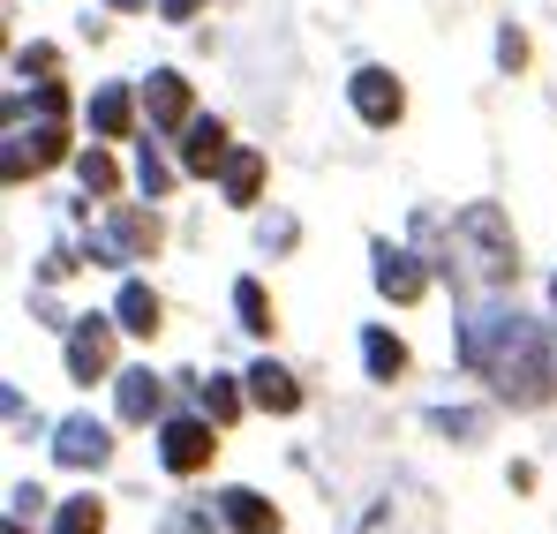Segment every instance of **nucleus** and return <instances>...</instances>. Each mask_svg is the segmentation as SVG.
Listing matches in <instances>:
<instances>
[{
  "instance_id": "bb28decb",
  "label": "nucleus",
  "mask_w": 557,
  "mask_h": 534,
  "mask_svg": "<svg viewBox=\"0 0 557 534\" xmlns=\"http://www.w3.org/2000/svg\"><path fill=\"white\" fill-rule=\"evenodd\" d=\"M497 61H505V69H528V38L505 30V38H497Z\"/></svg>"
},
{
  "instance_id": "f8f14e48",
  "label": "nucleus",
  "mask_w": 557,
  "mask_h": 534,
  "mask_svg": "<svg viewBox=\"0 0 557 534\" xmlns=\"http://www.w3.org/2000/svg\"><path fill=\"white\" fill-rule=\"evenodd\" d=\"M219 512H226V527H234V534H278L272 497H257V489H226Z\"/></svg>"
},
{
  "instance_id": "f03ea898",
  "label": "nucleus",
  "mask_w": 557,
  "mask_h": 534,
  "mask_svg": "<svg viewBox=\"0 0 557 534\" xmlns=\"http://www.w3.org/2000/svg\"><path fill=\"white\" fill-rule=\"evenodd\" d=\"M453 234L474 249V257H467V278L505 286V278L520 271V257H512V226H505V211H497V203H474V211H460V226H453Z\"/></svg>"
},
{
  "instance_id": "a211bd4d",
  "label": "nucleus",
  "mask_w": 557,
  "mask_h": 534,
  "mask_svg": "<svg viewBox=\"0 0 557 534\" xmlns=\"http://www.w3.org/2000/svg\"><path fill=\"white\" fill-rule=\"evenodd\" d=\"M362 361H370V376H376V384H392V376L407 369V347H399L392 332H362Z\"/></svg>"
},
{
  "instance_id": "ddd939ff",
  "label": "nucleus",
  "mask_w": 557,
  "mask_h": 534,
  "mask_svg": "<svg viewBox=\"0 0 557 534\" xmlns=\"http://www.w3.org/2000/svg\"><path fill=\"white\" fill-rule=\"evenodd\" d=\"M113 324H121V332H136V339H151V332H159V294H151L144 278H128V286H121V301H113Z\"/></svg>"
},
{
  "instance_id": "20e7f679",
  "label": "nucleus",
  "mask_w": 557,
  "mask_h": 534,
  "mask_svg": "<svg viewBox=\"0 0 557 534\" xmlns=\"http://www.w3.org/2000/svg\"><path fill=\"white\" fill-rule=\"evenodd\" d=\"M211 451H219V422H166L159 430V459H166V474H203L211 467Z\"/></svg>"
},
{
  "instance_id": "39448f33",
  "label": "nucleus",
  "mask_w": 557,
  "mask_h": 534,
  "mask_svg": "<svg viewBox=\"0 0 557 534\" xmlns=\"http://www.w3.org/2000/svg\"><path fill=\"white\" fill-rule=\"evenodd\" d=\"M144 113H151V136H174V128H188V121H196V98H188V76H174V69H159V76L144 84Z\"/></svg>"
},
{
  "instance_id": "2f4dec72",
  "label": "nucleus",
  "mask_w": 557,
  "mask_h": 534,
  "mask_svg": "<svg viewBox=\"0 0 557 534\" xmlns=\"http://www.w3.org/2000/svg\"><path fill=\"white\" fill-rule=\"evenodd\" d=\"M550 301H557V278H550Z\"/></svg>"
},
{
  "instance_id": "423d86ee",
  "label": "nucleus",
  "mask_w": 557,
  "mask_h": 534,
  "mask_svg": "<svg viewBox=\"0 0 557 534\" xmlns=\"http://www.w3.org/2000/svg\"><path fill=\"white\" fill-rule=\"evenodd\" d=\"M53 459H61V467H76V474H84V467H106V459H113L106 422H91V414H69V422L53 430Z\"/></svg>"
},
{
  "instance_id": "4468645a",
  "label": "nucleus",
  "mask_w": 557,
  "mask_h": 534,
  "mask_svg": "<svg viewBox=\"0 0 557 534\" xmlns=\"http://www.w3.org/2000/svg\"><path fill=\"white\" fill-rule=\"evenodd\" d=\"M113 399H121V422H151L159 399H166V384H159L151 369H121V392H113Z\"/></svg>"
},
{
  "instance_id": "aec40b11",
  "label": "nucleus",
  "mask_w": 557,
  "mask_h": 534,
  "mask_svg": "<svg viewBox=\"0 0 557 534\" xmlns=\"http://www.w3.org/2000/svg\"><path fill=\"white\" fill-rule=\"evenodd\" d=\"M53 534H106L98 497H69V505H61V520H53Z\"/></svg>"
},
{
  "instance_id": "7ed1b4c3",
  "label": "nucleus",
  "mask_w": 557,
  "mask_h": 534,
  "mask_svg": "<svg viewBox=\"0 0 557 534\" xmlns=\"http://www.w3.org/2000/svg\"><path fill=\"white\" fill-rule=\"evenodd\" d=\"M159 249V211H113L91 234V264H136Z\"/></svg>"
},
{
  "instance_id": "7c9ffc66",
  "label": "nucleus",
  "mask_w": 557,
  "mask_h": 534,
  "mask_svg": "<svg viewBox=\"0 0 557 534\" xmlns=\"http://www.w3.org/2000/svg\"><path fill=\"white\" fill-rule=\"evenodd\" d=\"M8 534H23V520H15V512H8Z\"/></svg>"
},
{
  "instance_id": "b1692460",
  "label": "nucleus",
  "mask_w": 557,
  "mask_h": 534,
  "mask_svg": "<svg viewBox=\"0 0 557 534\" xmlns=\"http://www.w3.org/2000/svg\"><path fill=\"white\" fill-rule=\"evenodd\" d=\"M430 422H437V430H445V437H482V414H453V407H437V414H430Z\"/></svg>"
},
{
  "instance_id": "f257e3e1",
  "label": "nucleus",
  "mask_w": 557,
  "mask_h": 534,
  "mask_svg": "<svg viewBox=\"0 0 557 534\" xmlns=\"http://www.w3.org/2000/svg\"><path fill=\"white\" fill-rule=\"evenodd\" d=\"M460 355L467 369H482L512 407H543L557 392V369H550V347H543V332L528 324V316H512V309H474L460 324Z\"/></svg>"
},
{
  "instance_id": "1a4fd4ad",
  "label": "nucleus",
  "mask_w": 557,
  "mask_h": 534,
  "mask_svg": "<svg viewBox=\"0 0 557 534\" xmlns=\"http://www.w3.org/2000/svg\"><path fill=\"white\" fill-rule=\"evenodd\" d=\"M226 159H234V144H226L219 121H188V128H182V166H188V174H219Z\"/></svg>"
},
{
  "instance_id": "9b49d317",
  "label": "nucleus",
  "mask_w": 557,
  "mask_h": 534,
  "mask_svg": "<svg viewBox=\"0 0 557 534\" xmlns=\"http://www.w3.org/2000/svg\"><path fill=\"white\" fill-rule=\"evenodd\" d=\"M249 399H257L264 414H294V407H301V384H294V369L257 361V369H249Z\"/></svg>"
},
{
  "instance_id": "2eb2a0df",
  "label": "nucleus",
  "mask_w": 557,
  "mask_h": 534,
  "mask_svg": "<svg viewBox=\"0 0 557 534\" xmlns=\"http://www.w3.org/2000/svg\"><path fill=\"white\" fill-rule=\"evenodd\" d=\"M219 181H226V203H257L264 196V151H234L219 166Z\"/></svg>"
},
{
  "instance_id": "f3484780",
  "label": "nucleus",
  "mask_w": 557,
  "mask_h": 534,
  "mask_svg": "<svg viewBox=\"0 0 557 534\" xmlns=\"http://www.w3.org/2000/svg\"><path fill=\"white\" fill-rule=\"evenodd\" d=\"M196 407H203V414L226 430V422L242 414V392H234V376H196Z\"/></svg>"
},
{
  "instance_id": "c756f323",
  "label": "nucleus",
  "mask_w": 557,
  "mask_h": 534,
  "mask_svg": "<svg viewBox=\"0 0 557 534\" xmlns=\"http://www.w3.org/2000/svg\"><path fill=\"white\" fill-rule=\"evenodd\" d=\"M113 8H121V15H136V8H151V0H113Z\"/></svg>"
},
{
  "instance_id": "a878e982",
  "label": "nucleus",
  "mask_w": 557,
  "mask_h": 534,
  "mask_svg": "<svg viewBox=\"0 0 557 534\" xmlns=\"http://www.w3.org/2000/svg\"><path fill=\"white\" fill-rule=\"evenodd\" d=\"M264 249H294V219H286V211L264 219Z\"/></svg>"
},
{
  "instance_id": "c85d7f7f",
  "label": "nucleus",
  "mask_w": 557,
  "mask_h": 534,
  "mask_svg": "<svg viewBox=\"0 0 557 534\" xmlns=\"http://www.w3.org/2000/svg\"><path fill=\"white\" fill-rule=\"evenodd\" d=\"M196 8H211V0H159V15H166V23H188Z\"/></svg>"
},
{
  "instance_id": "4be33fe9",
  "label": "nucleus",
  "mask_w": 557,
  "mask_h": 534,
  "mask_svg": "<svg viewBox=\"0 0 557 534\" xmlns=\"http://www.w3.org/2000/svg\"><path fill=\"white\" fill-rule=\"evenodd\" d=\"M136 181H144V196H166V188H174V166L144 144V151H136Z\"/></svg>"
},
{
  "instance_id": "393cba45",
  "label": "nucleus",
  "mask_w": 557,
  "mask_h": 534,
  "mask_svg": "<svg viewBox=\"0 0 557 534\" xmlns=\"http://www.w3.org/2000/svg\"><path fill=\"white\" fill-rule=\"evenodd\" d=\"M38 505H46L38 482H15V489H8V512H15V520H38Z\"/></svg>"
},
{
  "instance_id": "6e6552de",
  "label": "nucleus",
  "mask_w": 557,
  "mask_h": 534,
  "mask_svg": "<svg viewBox=\"0 0 557 534\" xmlns=\"http://www.w3.org/2000/svg\"><path fill=\"white\" fill-rule=\"evenodd\" d=\"M355 113H362L370 128H392V121L407 113V90L392 84L384 69H362V76H355Z\"/></svg>"
},
{
  "instance_id": "dca6fc26",
  "label": "nucleus",
  "mask_w": 557,
  "mask_h": 534,
  "mask_svg": "<svg viewBox=\"0 0 557 534\" xmlns=\"http://www.w3.org/2000/svg\"><path fill=\"white\" fill-rule=\"evenodd\" d=\"M128 121H136V98H128L121 84H106L91 98V128H98V136H128Z\"/></svg>"
},
{
  "instance_id": "cd10ccee",
  "label": "nucleus",
  "mask_w": 557,
  "mask_h": 534,
  "mask_svg": "<svg viewBox=\"0 0 557 534\" xmlns=\"http://www.w3.org/2000/svg\"><path fill=\"white\" fill-rule=\"evenodd\" d=\"M166 534H219V527H211V512H182V520H174Z\"/></svg>"
},
{
  "instance_id": "412c9836",
  "label": "nucleus",
  "mask_w": 557,
  "mask_h": 534,
  "mask_svg": "<svg viewBox=\"0 0 557 534\" xmlns=\"http://www.w3.org/2000/svg\"><path fill=\"white\" fill-rule=\"evenodd\" d=\"M76 181H84V196H113V159L106 151H84L76 159Z\"/></svg>"
},
{
  "instance_id": "6ab92c4d",
  "label": "nucleus",
  "mask_w": 557,
  "mask_h": 534,
  "mask_svg": "<svg viewBox=\"0 0 557 534\" xmlns=\"http://www.w3.org/2000/svg\"><path fill=\"white\" fill-rule=\"evenodd\" d=\"M234 309H242V332H272V301H264V286L257 278H234Z\"/></svg>"
},
{
  "instance_id": "9d476101",
  "label": "nucleus",
  "mask_w": 557,
  "mask_h": 534,
  "mask_svg": "<svg viewBox=\"0 0 557 534\" xmlns=\"http://www.w3.org/2000/svg\"><path fill=\"white\" fill-rule=\"evenodd\" d=\"M422 286H430V278H422V264H414L407 249H392V241L376 249V294H384V301H422Z\"/></svg>"
},
{
  "instance_id": "0eeeda50",
  "label": "nucleus",
  "mask_w": 557,
  "mask_h": 534,
  "mask_svg": "<svg viewBox=\"0 0 557 534\" xmlns=\"http://www.w3.org/2000/svg\"><path fill=\"white\" fill-rule=\"evenodd\" d=\"M106 361H113V324L106 316H76L69 324V376L91 384V376H106Z\"/></svg>"
},
{
  "instance_id": "5701e85b",
  "label": "nucleus",
  "mask_w": 557,
  "mask_h": 534,
  "mask_svg": "<svg viewBox=\"0 0 557 534\" xmlns=\"http://www.w3.org/2000/svg\"><path fill=\"white\" fill-rule=\"evenodd\" d=\"M53 69H61V53H53V46H23V53H15V76H38V84H53Z\"/></svg>"
}]
</instances>
